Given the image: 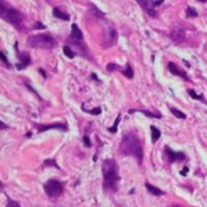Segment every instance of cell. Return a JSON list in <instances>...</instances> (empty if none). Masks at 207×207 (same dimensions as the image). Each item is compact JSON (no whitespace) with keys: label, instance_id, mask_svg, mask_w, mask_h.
Returning <instances> with one entry per match:
<instances>
[{"label":"cell","instance_id":"1","mask_svg":"<svg viewBox=\"0 0 207 207\" xmlns=\"http://www.w3.org/2000/svg\"><path fill=\"white\" fill-rule=\"evenodd\" d=\"M119 153L124 156H134L139 166L143 163V146L137 132L128 131L122 135L119 145Z\"/></svg>","mask_w":207,"mask_h":207},{"label":"cell","instance_id":"2","mask_svg":"<svg viewBox=\"0 0 207 207\" xmlns=\"http://www.w3.org/2000/svg\"><path fill=\"white\" fill-rule=\"evenodd\" d=\"M103 186L105 191L117 192L120 181L119 166L113 158H106L101 164Z\"/></svg>","mask_w":207,"mask_h":207},{"label":"cell","instance_id":"3","mask_svg":"<svg viewBox=\"0 0 207 207\" xmlns=\"http://www.w3.org/2000/svg\"><path fill=\"white\" fill-rule=\"evenodd\" d=\"M0 17L1 19L13 25L17 30L24 29V15L15 7H11L4 1H0Z\"/></svg>","mask_w":207,"mask_h":207},{"label":"cell","instance_id":"4","mask_svg":"<svg viewBox=\"0 0 207 207\" xmlns=\"http://www.w3.org/2000/svg\"><path fill=\"white\" fill-rule=\"evenodd\" d=\"M27 43L31 48H41V49L52 50L57 46V41L49 33H39L35 35H30Z\"/></svg>","mask_w":207,"mask_h":207},{"label":"cell","instance_id":"5","mask_svg":"<svg viewBox=\"0 0 207 207\" xmlns=\"http://www.w3.org/2000/svg\"><path fill=\"white\" fill-rule=\"evenodd\" d=\"M63 183L57 179L47 180L44 184V191L50 198L59 197L63 193Z\"/></svg>","mask_w":207,"mask_h":207},{"label":"cell","instance_id":"6","mask_svg":"<svg viewBox=\"0 0 207 207\" xmlns=\"http://www.w3.org/2000/svg\"><path fill=\"white\" fill-rule=\"evenodd\" d=\"M18 41H16L14 45V48L16 50V56L19 59V62L16 63V68L17 71H22L24 68H26L27 66H29L31 64V56L28 52H21L18 48Z\"/></svg>","mask_w":207,"mask_h":207},{"label":"cell","instance_id":"7","mask_svg":"<svg viewBox=\"0 0 207 207\" xmlns=\"http://www.w3.org/2000/svg\"><path fill=\"white\" fill-rule=\"evenodd\" d=\"M137 2L139 3V5L142 8H144L146 13L149 15L150 17L155 18L158 17V13L155 11V7L162 5L164 3V0H155V1H148V0H138Z\"/></svg>","mask_w":207,"mask_h":207},{"label":"cell","instance_id":"8","mask_svg":"<svg viewBox=\"0 0 207 207\" xmlns=\"http://www.w3.org/2000/svg\"><path fill=\"white\" fill-rule=\"evenodd\" d=\"M164 153L168 158V161L170 164L175 163V162H182L186 158V155L183 151H174L168 145H166L164 148Z\"/></svg>","mask_w":207,"mask_h":207},{"label":"cell","instance_id":"9","mask_svg":"<svg viewBox=\"0 0 207 207\" xmlns=\"http://www.w3.org/2000/svg\"><path fill=\"white\" fill-rule=\"evenodd\" d=\"M118 34L117 31L113 27H108L105 30L104 34V45L106 47H112L115 43H117Z\"/></svg>","mask_w":207,"mask_h":207},{"label":"cell","instance_id":"10","mask_svg":"<svg viewBox=\"0 0 207 207\" xmlns=\"http://www.w3.org/2000/svg\"><path fill=\"white\" fill-rule=\"evenodd\" d=\"M36 128H37V133L41 134L43 132L49 131V130H61L63 132H67L68 131V126L66 123L64 122H54L51 123V124H35Z\"/></svg>","mask_w":207,"mask_h":207},{"label":"cell","instance_id":"11","mask_svg":"<svg viewBox=\"0 0 207 207\" xmlns=\"http://www.w3.org/2000/svg\"><path fill=\"white\" fill-rule=\"evenodd\" d=\"M185 37V31L184 28H182L180 25H176L173 27V29L171 30V38L173 39L175 44H181L182 41H184Z\"/></svg>","mask_w":207,"mask_h":207},{"label":"cell","instance_id":"12","mask_svg":"<svg viewBox=\"0 0 207 207\" xmlns=\"http://www.w3.org/2000/svg\"><path fill=\"white\" fill-rule=\"evenodd\" d=\"M169 71L171 73L172 75H174V76H177L179 78H182L184 80H188V74H186V71L181 69L180 67H178L177 64H175L174 62H172V61H169L168 62V65H167Z\"/></svg>","mask_w":207,"mask_h":207},{"label":"cell","instance_id":"13","mask_svg":"<svg viewBox=\"0 0 207 207\" xmlns=\"http://www.w3.org/2000/svg\"><path fill=\"white\" fill-rule=\"evenodd\" d=\"M68 41H84V35H83V32H82L81 29H80V27L76 24V23L71 24V30L69 37H68Z\"/></svg>","mask_w":207,"mask_h":207},{"label":"cell","instance_id":"14","mask_svg":"<svg viewBox=\"0 0 207 207\" xmlns=\"http://www.w3.org/2000/svg\"><path fill=\"white\" fill-rule=\"evenodd\" d=\"M136 112H139V113H142L143 115H145L146 117L149 118H155V119H161L162 118V114L161 112L158 111L153 113V112L147 111V110H141V109H130L128 110V114H133V113H136Z\"/></svg>","mask_w":207,"mask_h":207},{"label":"cell","instance_id":"15","mask_svg":"<svg viewBox=\"0 0 207 207\" xmlns=\"http://www.w3.org/2000/svg\"><path fill=\"white\" fill-rule=\"evenodd\" d=\"M52 14H53V17L57 18V19L62 20V21H66V22H67V21L71 20V16H69V14H67V13H65V11H62L60 8H58V7L53 8Z\"/></svg>","mask_w":207,"mask_h":207},{"label":"cell","instance_id":"16","mask_svg":"<svg viewBox=\"0 0 207 207\" xmlns=\"http://www.w3.org/2000/svg\"><path fill=\"white\" fill-rule=\"evenodd\" d=\"M145 188L148 191V193L150 195H152V196H162V195H164V192L161 188H158V186H154V185L150 184L148 182L145 183Z\"/></svg>","mask_w":207,"mask_h":207},{"label":"cell","instance_id":"17","mask_svg":"<svg viewBox=\"0 0 207 207\" xmlns=\"http://www.w3.org/2000/svg\"><path fill=\"white\" fill-rule=\"evenodd\" d=\"M150 132H151V142L154 144L161 138L162 132L160 128H158L155 126H150Z\"/></svg>","mask_w":207,"mask_h":207},{"label":"cell","instance_id":"18","mask_svg":"<svg viewBox=\"0 0 207 207\" xmlns=\"http://www.w3.org/2000/svg\"><path fill=\"white\" fill-rule=\"evenodd\" d=\"M121 74H122L124 77H126V78H128V79H130V80H132L134 78V76H135V73H134V69H133V67L131 66V64H130V62L126 63V68H124L123 71H121Z\"/></svg>","mask_w":207,"mask_h":207},{"label":"cell","instance_id":"19","mask_svg":"<svg viewBox=\"0 0 207 207\" xmlns=\"http://www.w3.org/2000/svg\"><path fill=\"white\" fill-rule=\"evenodd\" d=\"M62 51H63V54L65 55L67 58H69V59H74L75 56H76L75 51L71 49L69 46H67V45H64V46L62 47Z\"/></svg>","mask_w":207,"mask_h":207},{"label":"cell","instance_id":"20","mask_svg":"<svg viewBox=\"0 0 207 207\" xmlns=\"http://www.w3.org/2000/svg\"><path fill=\"white\" fill-rule=\"evenodd\" d=\"M120 119H121V115L118 114L117 117H116V119H115L114 123H113V126H110V128H107V131L109 132V133H111V134H116V133H117L118 126H119V123H120Z\"/></svg>","mask_w":207,"mask_h":207},{"label":"cell","instance_id":"21","mask_svg":"<svg viewBox=\"0 0 207 207\" xmlns=\"http://www.w3.org/2000/svg\"><path fill=\"white\" fill-rule=\"evenodd\" d=\"M81 109L83 112H86L88 114H91V115H94V116H97V115H101V107H95V108H93L91 110H88L85 108V105H82Z\"/></svg>","mask_w":207,"mask_h":207},{"label":"cell","instance_id":"22","mask_svg":"<svg viewBox=\"0 0 207 207\" xmlns=\"http://www.w3.org/2000/svg\"><path fill=\"white\" fill-rule=\"evenodd\" d=\"M186 92L188 93V95L191 96L192 98H194V99H196V101H204V95L203 94H198V93L195 91L194 89H188L186 90Z\"/></svg>","mask_w":207,"mask_h":207},{"label":"cell","instance_id":"23","mask_svg":"<svg viewBox=\"0 0 207 207\" xmlns=\"http://www.w3.org/2000/svg\"><path fill=\"white\" fill-rule=\"evenodd\" d=\"M185 16H186V18H197L198 17V11L195 7L188 6L186 9H185Z\"/></svg>","mask_w":207,"mask_h":207},{"label":"cell","instance_id":"24","mask_svg":"<svg viewBox=\"0 0 207 207\" xmlns=\"http://www.w3.org/2000/svg\"><path fill=\"white\" fill-rule=\"evenodd\" d=\"M170 111H171L172 114L174 115L176 118H178V119H186V115H185L182 111H180V110L176 109V108H170Z\"/></svg>","mask_w":207,"mask_h":207},{"label":"cell","instance_id":"25","mask_svg":"<svg viewBox=\"0 0 207 207\" xmlns=\"http://www.w3.org/2000/svg\"><path fill=\"white\" fill-rule=\"evenodd\" d=\"M0 58H1V61L3 62V64L6 66L7 68H9L11 69L13 66H11V62H9V60L7 59V57L5 56V54H4V52H0Z\"/></svg>","mask_w":207,"mask_h":207},{"label":"cell","instance_id":"26","mask_svg":"<svg viewBox=\"0 0 207 207\" xmlns=\"http://www.w3.org/2000/svg\"><path fill=\"white\" fill-rule=\"evenodd\" d=\"M106 68H107V71H108L112 73V71H116V69H120V66L118 65V64H116L115 62H110V63H108V64H107Z\"/></svg>","mask_w":207,"mask_h":207},{"label":"cell","instance_id":"27","mask_svg":"<svg viewBox=\"0 0 207 207\" xmlns=\"http://www.w3.org/2000/svg\"><path fill=\"white\" fill-rule=\"evenodd\" d=\"M44 166L45 167H55L57 169H60L59 166L57 165V163L55 162V160H46L44 162Z\"/></svg>","mask_w":207,"mask_h":207},{"label":"cell","instance_id":"28","mask_svg":"<svg viewBox=\"0 0 207 207\" xmlns=\"http://www.w3.org/2000/svg\"><path fill=\"white\" fill-rule=\"evenodd\" d=\"M6 207H21L19 202L15 201V200L11 199L9 197H7V203H6Z\"/></svg>","mask_w":207,"mask_h":207},{"label":"cell","instance_id":"29","mask_svg":"<svg viewBox=\"0 0 207 207\" xmlns=\"http://www.w3.org/2000/svg\"><path fill=\"white\" fill-rule=\"evenodd\" d=\"M47 26L45 24H43V23L41 22V21H36L34 24H33L32 26V29L34 30H41V29H46Z\"/></svg>","mask_w":207,"mask_h":207},{"label":"cell","instance_id":"30","mask_svg":"<svg viewBox=\"0 0 207 207\" xmlns=\"http://www.w3.org/2000/svg\"><path fill=\"white\" fill-rule=\"evenodd\" d=\"M82 141H83V144L86 146V147H91V141H90L89 137L88 136H83V139H82Z\"/></svg>","mask_w":207,"mask_h":207},{"label":"cell","instance_id":"31","mask_svg":"<svg viewBox=\"0 0 207 207\" xmlns=\"http://www.w3.org/2000/svg\"><path fill=\"white\" fill-rule=\"evenodd\" d=\"M188 171H190L188 167V166H184V167H183V169L181 170L179 173H180V175H182V176H186V175H188Z\"/></svg>","mask_w":207,"mask_h":207},{"label":"cell","instance_id":"32","mask_svg":"<svg viewBox=\"0 0 207 207\" xmlns=\"http://www.w3.org/2000/svg\"><path fill=\"white\" fill-rule=\"evenodd\" d=\"M38 71H39V74H41V76L44 77V79H47V74L44 68H38Z\"/></svg>","mask_w":207,"mask_h":207},{"label":"cell","instance_id":"33","mask_svg":"<svg viewBox=\"0 0 207 207\" xmlns=\"http://www.w3.org/2000/svg\"><path fill=\"white\" fill-rule=\"evenodd\" d=\"M90 78H91V79L92 80H94V81H96V82H99V83H101V81L99 79H98L97 78V76H96L95 74H94V73H93V74H91V76H90Z\"/></svg>","mask_w":207,"mask_h":207},{"label":"cell","instance_id":"34","mask_svg":"<svg viewBox=\"0 0 207 207\" xmlns=\"http://www.w3.org/2000/svg\"><path fill=\"white\" fill-rule=\"evenodd\" d=\"M6 128H8V126H5L3 121H1V130H6Z\"/></svg>","mask_w":207,"mask_h":207},{"label":"cell","instance_id":"35","mask_svg":"<svg viewBox=\"0 0 207 207\" xmlns=\"http://www.w3.org/2000/svg\"><path fill=\"white\" fill-rule=\"evenodd\" d=\"M182 61H183V62L185 63V64H186V65L188 66V67H191V64H188V61H186V60H184V59H183Z\"/></svg>","mask_w":207,"mask_h":207},{"label":"cell","instance_id":"36","mask_svg":"<svg viewBox=\"0 0 207 207\" xmlns=\"http://www.w3.org/2000/svg\"><path fill=\"white\" fill-rule=\"evenodd\" d=\"M199 2H202V3H206L207 2V0H198Z\"/></svg>","mask_w":207,"mask_h":207}]
</instances>
